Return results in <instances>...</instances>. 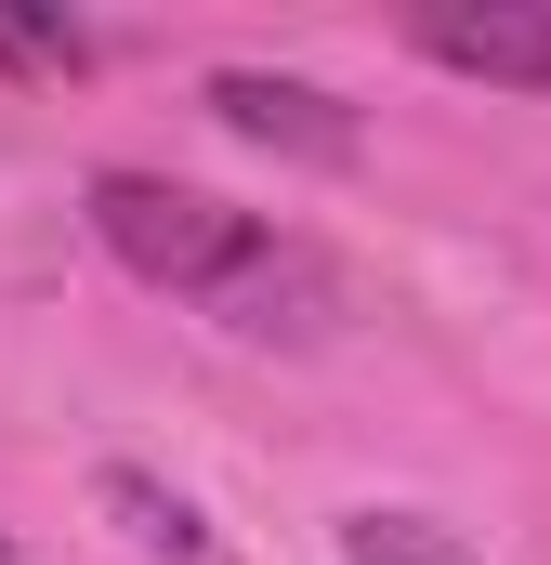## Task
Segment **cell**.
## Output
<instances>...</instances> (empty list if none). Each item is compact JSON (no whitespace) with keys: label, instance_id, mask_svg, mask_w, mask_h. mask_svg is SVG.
Instances as JSON below:
<instances>
[{"label":"cell","instance_id":"obj_1","mask_svg":"<svg viewBox=\"0 0 551 565\" xmlns=\"http://www.w3.org/2000/svg\"><path fill=\"white\" fill-rule=\"evenodd\" d=\"M93 237H106L144 289H184V302H210V316L250 329V342H302V329L328 316V264H315L302 237H276L250 211L171 184V171H93Z\"/></svg>","mask_w":551,"mask_h":565},{"label":"cell","instance_id":"obj_2","mask_svg":"<svg viewBox=\"0 0 551 565\" xmlns=\"http://www.w3.org/2000/svg\"><path fill=\"white\" fill-rule=\"evenodd\" d=\"M210 119H224L237 145L315 158V171H342V158H355V106H342V93H315V79H276V66H210Z\"/></svg>","mask_w":551,"mask_h":565},{"label":"cell","instance_id":"obj_3","mask_svg":"<svg viewBox=\"0 0 551 565\" xmlns=\"http://www.w3.org/2000/svg\"><path fill=\"white\" fill-rule=\"evenodd\" d=\"M433 66L486 79V93H551V0H446L408 26Z\"/></svg>","mask_w":551,"mask_h":565},{"label":"cell","instance_id":"obj_4","mask_svg":"<svg viewBox=\"0 0 551 565\" xmlns=\"http://www.w3.org/2000/svg\"><path fill=\"white\" fill-rule=\"evenodd\" d=\"M106 513H132V540H144V553H171V565L210 553V526H197V513H184L158 473H106Z\"/></svg>","mask_w":551,"mask_h":565},{"label":"cell","instance_id":"obj_5","mask_svg":"<svg viewBox=\"0 0 551 565\" xmlns=\"http://www.w3.org/2000/svg\"><path fill=\"white\" fill-rule=\"evenodd\" d=\"M342 565H473V553H460L433 513H355V526H342Z\"/></svg>","mask_w":551,"mask_h":565},{"label":"cell","instance_id":"obj_6","mask_svg":"<svg viewBox=\"0 0 551 565\" xmlns=\"http://www.w3.org/2000/svg\"><path fill=\"white\" fill-rule=\"evenodd\" d=\"M0 66H13V79H79V66H93V26H66V13H0Z\"/></svg>","mask_w":551,"mask_h":565},{"label":"cell","instance_id":"obj_7","mask_svg":"<svg viewBox=\"0 0 551 565\" xmlns=\"http://www.w3.org/2000/svg\"><path fill=\"white\" fill-rule=\"evenodd\" d=\"M0 565H13V553H0Z\"/></svg>","mask_w":551,"mask_h":565}]
</instances>
